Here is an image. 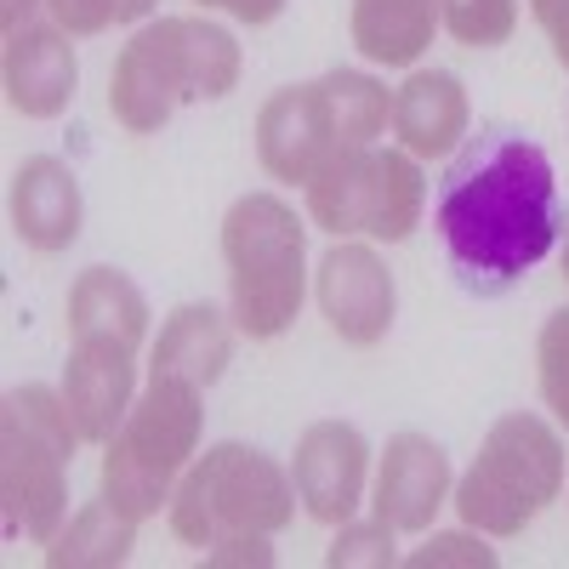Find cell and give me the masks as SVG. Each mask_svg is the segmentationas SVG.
Instances as JSON below:
<instances>
[{
	"label": "cell",
	"mask_w": 569,
	"mask_h": 569,
	"mask_svg": "<svg viewBox=\"0 0 569 569\" xmlns=\"http://www.w3.org/2000/svg\"><path fill=\"white\" fill-rule=\"evenodd\" d=\"M439 233L467 284L501 291L558 240L552 160L518 131H479L439 188Z\"/></svg>",
	"instance_id": "6da1fadb"
},
{
	"label": "cell",
	"mask_w": 569,
	"mask_h": 569,
	"mask_svg": "<svg viewBox=\"0 0 569 569\" xmlns=\"http://www.w3.org/2000/svg\"><path fill=\"white\" fill-rule=\"evenodd\" d=\"M240 80V40L206 18H160L137 29L114 58L109 109L126 131L149 137L182 103H217Z\"/></svg>",
	"instance_id": "7a4b0ae2"
},
{
	"label": "cell",
	"mask_w": 569,
	"mask_h": 569,
	"mask_svg": "<svg viewBox=\"0 0 569 569\" xmlns=\"http://www.w3.org/2000/svg\"><path fill=\"white\" fill-rule=\"evenodd\" d=\"M393 103L388 86L353 74V69H330L313 86L273 91L257 114V160L279 182H313L325 166H337L342 154L370 149V137L388 126Z\"/></svg>",
	"instance_id": "3957f363"
},
{
	"label": "cell",
	"mask_w": 569,
	"mask_h": 569,
	"mask_svg": "<svg viewBox=\"0 0 569 569\" xmlns=\"http://www.w3.org/2000/svg\"><path fill=\"white\" fill-rule=\"evenodd\" d=\"M80 421L63 393L23 382L0 405V512L7 536L52 541L69 512V461L80 445Z\"/></svg>",
	"instance_id": "277c9868"
},
{
	"label": "cell",
	"mask_w": 569,
	"mask_h": 569,
	"mask_svg": "<svg viewBox=\"0 0 569 569\" xmlns=\"http://www.w3.org/2000/svg\"><path fill=\"white\" fill-rule=\"evenodd\" d=\"M200 388L182 376H149L142 399L131 405V416L120 421V433L109 439L103 456V501L120 507L126 518H154L160 501H171L177 472L188 467V456L200 450Z\"/></svg>",
	"instance_id": "5b68a950"
},
{
	"label": "cell",
	"mask_w": 569,
	"mask_h": 569,
	"mask_svg": "<svg viewBox=\"0 0 569 569\" xmlns=\"http://www.w3.org/2000/svg\"><path fill=\"white\" fill-rule=\"evenodd\" d=\"M558 490H563L558 433L541 416L512 410L485 433L479 461H472L467 479L456 485V512H461L467 530L507 541V536L525 530L547 501H558Z\"/></svg>",
	"instance_id": "8992f818"
},
{
	"label": "cell",
	"mask_w": 569,
	"mask_h": 569,
	"mask_svg": "<svg viewBox=\"0 0 569 569\" xmlns=\"http://www.w3.org/2000/svg\"><path fill=\"white\" fill-rule=\"evenodd\" d=\"M297 518V485L251 445L206 450L171 496V530L188 547H217L228 536H273Z\"/></svg>",
	"instance_id": "52a82bcc"
},
{
	"label": "cell",
	"mask_w": 569,
	"mask_h": 569,
	"mask_svg": "<svg viewBox=\"0 0 569 569\" xmlns=\"http://www.w3.org/2000/svg\"><path fill=\"white\" fill-rule=\"evenodd\" d=\"M233 325L251 342L279 337L302 313V222L279 194H246L222 222Z\"/></svg>",
	"instance_id": "ba28073f"
},
{
	"label": "cell",
	"mask_w": 569,
	"mask_h": 569,
	"mask_svg": "<svg viewBox=\"0 0 569 569\" xmlns=\"http://www.w3.org/2000/svg\"><path fill=\"white\" fill-rule=\"evenodd\" d=\"M427 206V177L416 166V154H393V149H359L342 154L337 166H325L308 182V217L325 233H370V240H410Z\"/></svg>",
	"instance_id": "9c48e42d"
},
{
	"label": "cell",
	"mask_w": 569,
	"mask_h": 569,
	"mask_svg": "<svg viewBox=\"0 0 569 569\" xmlns=\"http://www.w3.org/2000/svg\"><path fill=\"white\" fill-rule=\"evenodd\" d=\"M137 348L120 330H74V348L63 365V399L91 445H109L120 421L131 416V388H137Z\"/></svg>",
	"instance_id": "30bf717a"
},
{
	"label": "cell",
	"mask_w": 569,
	"mask_h": 569,
	"mask_svg": "<svg viewBox=\"0 0 569 569\" xmlns=\"http://www.w3.org/2000/svg\"><path fill=\"white\" fill-rule=\"evenodd\" d=\"M319 308L342 342L376 348L393 325V273L370 246H330L319 262Z\"/></svg>",
	"instance_id": "8fae6325"
},
{
	"label": "cell",
	"mask_w": 569,
	"mask_h": 569,
	"mask_svg": "<svg viewBox=\"0 0 569 569\" xmlns=\"http://www.w3.org/2000/svg\"><path fill=\"white\" fill-rule=\"evenodd\" d=\"M365 467H370V450L359 439V427L313 421L297 439V467H291L297 501L319 525H348L359 512V496H365Z\"/></svg>",
	"instance_id": "7c38bea8"
},
{
	"label": "cell",
	"mask_w": 569,
	"mask_h": 569,
	"mask_svg": "<svg viewBox=\"0 0 569 569\" xmlns=\"http://www.w3.org/2000/svg\"><path fill=\"white\" fill-rule=\"evenodd\" d=\"M74 80H80V63H74L69 29H52V23L7 29V103L18 114L29 120L63 114L74 98Z\"/></svg>",
	"instance_id": "4fadbf2b"
},
{
	"label": "cell",
	"mask_w": 569,
	"mask_h": 569,
	"mask_svg": "<svg viewBox=\"0 0 569 569\" xmlns=\"http://www.w3.org/2000/svg\"><path fill=\"white\" fill-rule=\"evenodd\" d=\"M450 496V461L433 439L399 433L388 439L382 472H376V518L393 530H427Z\"/></svg>",
	"instance_id": "5bb4252c"
},
{
	"label": "cell",
	"mask_w": 569,
	"mask_h": 569,
	"mask_svg": "<svg viewBox=\"0 0 569 569\" xmlns=\"http://www.w3.org/2000/svg\"><path fill=\"white\" fill-rule=\"evenodd\" d=\"M80 182L58 154H34L12 177V228L34 251H63L80 240Z\"/></svg>",
	"instance_id": "9a60e30c"
},
{
	"label": "cell",
	"mask_w": 569,
	"mask_h": 569,
	"mask_svg": "<svg viewBox=\"0 0 569 569\" xmlns=\"http://www.w3.org/2000/svg\"><path fill=\"white\" fill-rule=\"evenodd\" d=\"M393 131L405 142V154L439 160L456 154V142L467 137V91L450 69H421L393 91Z\"/></svg>",
	"instance_id": "2e32d148"
},
{
	"label": "cell",
	"mask_w": 569,
	"mask_h": 569,
	"mask_svg": "<svg viewBox=\"0 0 569 569\" xmlns=\"http://www.w3.org/2000/svg\"><path fill=\"white\" fill-rule=\"evenodd\" d=\"M228 353H233L228 319L211 302H182L160 330L149 376H182V382H194V388H211L228 370Z\"/></svg>",
	"instance_id": "e0dca14e"
},
{
	"label": "cell",
	"mask_w": 569,
	"mask_h": 569,
	"mask_svg": "<svg viewBox=\"0 0 569 569\" xmlns=\"http://www.w3.org/2000/svg\"><path fill=\"white\" fill-rule=\"evenodd\" d=\"M439 0H353V46L370 63L405 69L433 46Z\"/></svg>",
	"instance_id": "ac0fdd59"
},
{
	"label": "cell",
	"mask_w": 569,
	"mask_h": 569,
	"mask_svg": "<svg viewBox=\"0 0 569 569\" xmlns=\"http://www.w3.org/2000/svg\"><path fill=\"white\" fill-rule=\"evenodd\" d=\"M131 541H137V518H126L120 507H109L98 496L46 541V563L52 569H109V563L131 558Z\"/></svg>",
	"instance_id": "d6986e66"
},
{
	"label": "cell",
	"mask_w": 569,
	"mask_h": 569,
	"mask_svg": "<svg viewBox=\"0 0 569 569\" xmlns=\"http://www.w3.org/2000/svg\"><path fill=\"white\" fill-rule=\"evenodd\" d=\"M69 330H120V337L142 342L149 330V302L142 291L114 273V268H86L69 291Z\"/></svg>",
	"instance_id": "ffe728a7"
},
{
	"label": "cell",
	"mask_w": 569,
	"mask_h": 569,
	"mask_svg": "<svg viewBox=\"0 0 569 569\" xmlns=\"http://www.w3.org/2000/svg\"><path fill=\"white\" fill-rule=\"evenodd\" d=\"M439 23L461 46H501L518 29V0H439Z\"/></svg>",
	"instance_id": "44dd1931"
},
{
	"label": "cell",
	"mask_w": 569,
	"mask_h": 569,
	"mask_svg": "<svg viewBox=\"0 0 569 569\" xmlns=\"http://www.w3.org/2000/svg\"><path fill=\"white\" fill-rule=\"evenodd\" d=\"M69 34H103L109 23H137L154 12V0H40Z\"/></svg>",
	"instance_id": "7402d4cb"
},
{
	"label": "cell",
	"mask_w": 569,
	"mask_h": 569,
	"mask_svg": "<svg viewBox=\"0 0 569 569\" xmlns=\"http://www.w3.org/2000/svg\"><path fill=\"white\" fill-rule=\"evenodd\" d=\"M541 399L552 405V416L569 427V308H558L547 325H541Z\"/></svg>",
	"instance_id": "603a6c76"
},
{
	"label": "cell",
	"mask_w": 569,
	"mask_h": 569,
	"mask_svg": "<svg viewBox=\"0 0 569 569\" xmlns=\"http://www.w3.org/2000/svg\"><path fill=\"white\" fill-rule=\"evenodd\" d=\"M325 563L330 569H353V563L388 569L393 563V525H382V518H370V525H342V536L330 541Z\"/></svg>",
	"instance_id": "cb8c5ba5"
},
{
	"label": "cell",
	"mask_w": 569,
	"mask_h": 569,
	"mask_svg": "<svg viewBox=\"0 0 569 569\" xmlns=\"http://www.w3.org/2000/svg\"><path fill=\"white\" fill-rule=\"evenodd\" d=\"M433 563H479V569H496V552L479 547L472 536H433L421 552H410V569H433Z\"/></svg>",
	"instance_id": "d4e9b609"
},
{
	"label": "cell",
	"mask_w": 569,
	"mask_h": 569,
	"mask_svg": "<svg viewBox=\"0 0 569 569\" xmlns=\"http://www.w3.org/2000/svg\"><path fill=\"white\" fill-rule=\"evenodd\" d=\"M206 563L211 569H222V563H257V569H268L273 552H268L262 536H228V541H217V552H206Z\"/></svg>",
	"instance_id": "484cf974"
},
{
	"label": "cell",
	"mask_w": 569,
	"mask_h": 569,
	"mask_svg": "<svg viewBox=\"0 0 569 569\" xmlns=\"http://www.w3.org/2000/svg\"><path fill=\"white\" fill-rule=\"evenodd\" d=\"M530 7H536V23H541L547 40H552L558 63L569 69V0H530Z\"/></svg>",
	"instance_id": "4316f807"
},
{
	"label": "cell",
	"mask_w": 569,
	"mask_h": 569,
	"mask_svg": "<svg viewBox=\"0 0 569 569\" xmlns=\"http://www.w3.org/2000/svg\"><path fill=\"white\" fill-rule=\"evenodd\" d=\"M200 7H222V12H233L240 23H273L284 12V0H200Z\"/></svg>",
	"instance_id": "83f0119b"
},
{
	"label": "cell",
	"mask_w": 569,
	"mask_h": 569,
	"mask_svg": "<svg viewBox=\"0 0 569 569\" xmlns=\"http://www.w3.org/2000/svg\"><path fill=\"white\" fill-rule=\"evenodd\" d=\"M34 7H40V0H7V7H0V23H7V29H23Z\"/></svg>",
	"instance_id": "f1b7e54d"
},
{
	"label": "cell",
	"mask_w": 569,
	"mask_h": 569,
	"mask_svg": "<svg viewBox=\"0 0 569 569\" xmlns=\"http://www.w3.org/2000/svg\"><path fill=\"white\" fill-rule=\"evenodd\" d=\"M563 273H569V246H563Z\"/></svg>",
	"instance_id": "f546056e"
}]
</instances>
